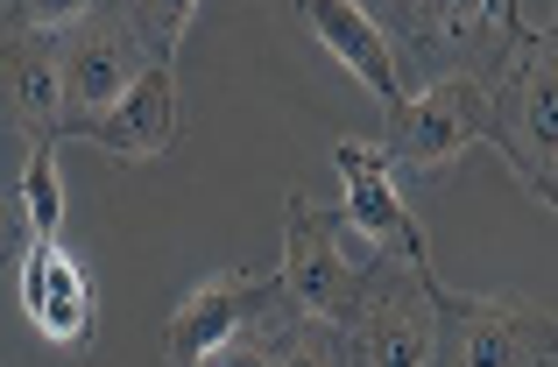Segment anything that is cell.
<instances>
[{"label":"cell","instance_id":"6da1fadb","mask_svg":"<svg viewBox=\"0 0 558 367\" xmlns=\"http://www.w3.org/2000/svg\"><path fill=\"white\" fill-rule=\"evenodd\" d=\"M198 22L191 0H85L57 22V78H64V127L57 142H78L93 121H107L142 71L178 64L184 28Z\"/></svg>","mask_w":558,"mask_h":367},{"label":"cell","instance_id":"7a4b0ae2","mask_svg":"<svg viewBox=\"0 0 558 367\" xmlns=\"http://www.w3.org/2000/svg\"><path fill=\"white\" fill-rule=\"evenodd\" d=\"M488 142L523 178V191L558 212V0L551 8L523 0V42L488 93Z\"/></svg>","mask_w":558,"mask_h":367},{"label":"cell","instance_id":"3957f363","mask_svg":"<svg viewBox=\"0 0 558 367\" xmlns=\"http://www.w3.org/2000/svg\"><path fill=\"white\" fill-rule=\"evenodd\" d=\"M381 36H396L410 50V85H488L509 71L523 42V0H396L375 14Z\"/></svg>","mask_w":558,"mask_h":367},{"label":"cell","instance_id":"277c9868","mask_svg":"<svg viewBox=\"0 0 558 367\" xmlns=\"http://www.w3.org/2000/svg\"><path fill=\"white\" fill-rule=\"evenodd\" d=\"M381 247L361 241L354 219L332 212V205L290 191L283 198V297L298 304L304 318H326V326H347V311L361 304Z\"/></svg>","mask_w":558,"mask_h":367},{"label":"cell","instance_id":"5b68a950","mask_svg":"<svg viewBox=\"0 0 558 367\" xmlns=\"http://www.w3.org/2000/svg\"><path fill=\"white\" fill-rule=\"evenodd\" d=\"M347 367H432L438 360V276L432 261L381 255L361 304L340 326Z\"/></svg>","mask_w":558,"mask_h":367},{"label":"cell","instance_id":"8992f818","mask_svg":"<svg viewBox=\"0 0 558 367\" xmlns=\"http://www.w3.org/2000/svg\"><path fill=\"white\" fill-rule=\"evenodd\" d=\"M558 311L523 290H446L438 283V360L432 367H551Z\"/></svg>","mask_w":558,"mask_h":367},{"label":"cell","instance_id":"52a82bcc","mask_svg":"<svg viewBox=\"0 0 558 367\" xmlns=\"http://www.w3.org/2000/svg\"><path fill=\"white\" fill-rule=\"evenodd\" d=\"M57 22L64 8L8 0L0 8V121L36 149L64 127V78H57Z\"/></svg>","mask_w":558,"mask_h":367},{"label":"cell","instance_id":"ba28073f","mask_svg":"<svg viewBox=\"0 0 558 367\" xmlns=\"http://www.w3.org/2000/svg\"><path fill=\"white\" fill-rule=\"evenodd\" d=\"M474 142H488V85L446 78L410 93L396 113H381V156H389V170H410V178L452 170Z\"/></svg>","mask_w":558,"mask_h":367},{"label":"cell","instance_id":"9c48e42d","mask_svg":"<svg viewBox=\"0 0 558 367\" xmlns=\"http://www.w3.org/2000/svg\"><path fill=\"white\" fill-rule=\"evenodd\" d=\"M283 276H262V269H227V276H205L198 290H184L163 318V360L170 367H205L213 346H227L233 332H247L255 318L283 311Z\"/></svg>","mask_w":558,"mask_h":367},{"label":"cell","instance_id":"30bf717a","mask_svg":"<svg viewBox=\"0 0 558 367\" xmlns=\"http://www.w3.org/2000/svg\"><path fill=\"white\" fill-rule=\"evenodd\" d=\"M14 283H22V311H28V326H36L43 340L64 346V354H93L99 304H93L85 269L64 255V247H57V241H36L22 255V269H14Z\"/></svg>","mask_w":558,"mask_h":367},{"label":"cell","instance_id":"8fae6325","mask_svg":"<svg viewBox=\"0 0 558 367\" xmlns=\"http://www.w3.org/2000/svg\"><path fill=\"white\" fill-rule=\"evenodd\" d=\"M332 163H340L347 219H354L361 241H375L381 255H403V261H432L424 227L410 219V205L396 198V170H389V156H381V142H340Z\"/></svg>","mask_w":558,"mask_h":367},{"label":"cell","instance_id":"7c38bea8","mask_svg":"<svg viewBox=\"0 0 558 367\" xmlns=\"http://www.w3.org/2000/svg\"><path fill=\"white\" fill-rule=\"evenodd\" d=\"M78 142H99V149L113 156V163H156V156H170L184 142V99H178V64H156L142 71V85L121 99V107L107 113V121H93Z\"/></svg>","mask_w":558,"mask_h":367},{"label":"cell","instance_id":"4fadbf2b","mask_svg":"<svg viewBox=\"0 0 558 367\" xmlns=\"http://www.w3.org/2000/svg\"><path fill=\"white\" fill-rule=\"evenodd\" d=\"M298 22L312 28V36L326 42V50L340 57L361 85H368V99H375L381 113H396L410 99V85L396 78V50H389V36H381V22H375L368 8H354V0H304Z\"/></svg>","mask_w":558,"mask_h":367},{"label":"cell","instance_id":"5bb4252c","mask_svg":"<svg viewBox=\"0 0 558 367\" xmlns=\"http://www.w3.org/2000/svg\"><path fill=\"white\" fill-rule=\"evenodd\" d=\"M14 198H22V219H28V247H36V241H57V219H64V178H57V142H36V149H28Z\"/></svg>","mask_w":558,"mask_h":367},{"label":"cell","instance_id":"9a60e30c","mask_svg":"<svg viewBox=\"0 0 558 367\" xmlns=\"http://www.w3.org/2000/svg\"><path fill=\"white\" fill-rule=\"evenodd\" d=\"M269 367H347L340 326H326V318H304L298 304H290V311L276 318V354H269Z\"/></svg>","mask_w":558,"mask_h":367},{"label":"cell","instance_id":"2e32d148","mask_svg":"<svg viewBox=\"0 0 558 367\" xmlns=\"http://www.w3.org/2000/svg\"><path fill=\"white\" fill-rule=\"evenodd\" d=\"M28 255V219H22V198L0 191V269H22Z\"/></svg>","mask_w":558,"mask_h":367},{"label":"cell","instance_id":"e0dca14e","mask_svg":"<svg viewBox=\"0 0 558 367\" xmlns=\"http://www.w3.org/2000/svg\"><path fill=\"white\" fill-rule=\"evenodd\" d=\"M551 367H558V360H551Z\"/></svg>","mask_w":558,"mask_h":367}]
</instances>
